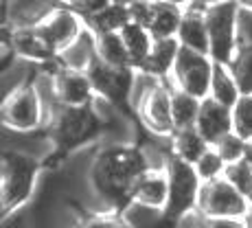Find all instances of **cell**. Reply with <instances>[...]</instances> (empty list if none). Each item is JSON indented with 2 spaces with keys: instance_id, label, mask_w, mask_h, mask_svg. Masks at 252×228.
<instances>
[{
  "instance_id": "cell-40",
  "label": "cell",
  "mask_w": 252,
  "mask_h": 228,
  "mask_svg": "<svg viewBox=\"0 0 252 228\" xmlns=\"http://www.w3.org/2000/svg\"><path fill=\"white\" fill-rule=\"evenodd\" d=\"M66 2H68L70 7H77V4H84V2H88V0H66Z\"/></svg>"
},
{
  "instance_id": "cell-38",
  "label": "cell",
  "mask_w": 252,
  "mask_h": 228,
  "mask_svg": "<svg viewBox=\"0 0 252 228\" xmlns=\"http://www.w3.org/2000/svg\"><path fill=\"white\" fill-rule=\"evenodd\" d=\"M112 2H119V4H127V7H132L134 2H138V0H112Z\"/></svg>"
},
{
  "instance_id": "cell-12",
  "label": "cell",
  "mask_w": 252,
  "mask_h": 228,
  "mask_svg": "<svg viewBox=\"0 0 252 228\" xmlns=\"http://www.w3.org/2000/svg\"><path fill=\"white\" fill-rule=\"evenodd\" d=\"M2 44L11 46L18 57L40 66L51 64V62L57 60V51L48 42L40 24L37 27H20V29L2 27Z\"/></svg>"
},
{
  "instance_id": "cell-4",
  "label": "cell",
  "mask_w": 252,
  "mask_h": 228,
  "mask_svg": "<svg viewBox=\"0 0 252 228\" xmlns=\"http://www.w3.org/2000/svg\"><path fill=\"white\" fill-rule=\"evenodd\" d=\"M239 11L237 0H224L204 7L208 24V55L220 64H230L239 46Z\"/></svg>"
},
{
  "instance_id": "cell-34",
  "label": "cell",
  "mask_w": 252,
  "mask_h": 228,
  "mask_svg": "<svg viewBox=\"0 0 252 228\" xmlns=\"http://www.w3.org/2000/svg\"><path fill=\"white\" fill-rule=\"evenodd\" d=\"M204 228H246V217L237 220V217H206Z\"/></svg>"
},
{
  "instance_id": "cell-17",
  "label": "cell",
  "mask_w": 252,
  "mask_h": 228,
  "mask_svg": "<svg viewBox=\"0 0 252 228\" xmlns=\"http://www.w3.org/2000/svg\"><path fill=\"white\" fill-rule=\"evenodd\" d=\"M169 200L167 169H145L132 191V202L154 208H164Z\"/></svg>"
},
{
  "instance_id": "cell-27",
  "label": "cell",
  "mask_w": 252,
  "mask_h": 228,
  "mask_svg": "<svg viewBox=\"0 0 252 228\" xmlns=\"http://www.w3.org/2000/svg\"><path fill=\"white\" fill-rule=\"evenodd\" d=\"M200 105H202V99H197V97L189 95V92H184V90L173 88L171 110H173V125H176V130L195 128L197 114H200Z\"/></svg>"
},
{
  "instance_id": "cell-1",
  "label": "cell",
  "mask_w": 252,
  "mask_h": 228,
  "mask_svg": "<svg viewBox=\"0 0 252 228\" xmlns=\"http://www.w3.org/2000/svg\"><path fill=\"white\" fill-rule=\"evenodd\" d=\"M147 163L138 143L99 140L88 167V184L103 211L123 213L132 204V191Z\"/></svg>"
},
{
  "instance_id": "cell-31",
  "label": "cell",
  "mask_w": 252,
  "mask_h": 228,
  "mask_svg": "<svg viewBox=\"0 0 252 228\" xmlns=\"http://www.w3.org/2000/svg\"><path fill=\"white\" fill-rule=\"evenodd\" d=\"M232 128L239 136L252 140V95H241L232 105Z\"/></svg>"
},
{
  "instance_id": "cell-32",
  "label": "cell",
  "mask_w": 252,
  "mask_h": 228,
  "mask_svg": "<svg viewBox=\"0 0 252 228\" xmlns=\"http://www.w3.org/2000/svg\"><path fill=\"white\" fill-rule=\"evenodd\" d=\"M213 147L220 152V156L226 160V164H230V163H239V160L246 158L248 140H246L244 136H239V134L232 130L230 134H226V136L221 138L217 145H213Z\"/></svg>"
},
{
  "instance_id": "cell-11",
  "label": "cell",
  "mask_w": 252,
  "mask_h": 228,
  "mask_svg": "<svg viewBox=\"0 0 252 228\" xmlns=\"http://www.w3.org/2000/svg\"><path fill=\"white\" fill-rule=\"evenodd\" d=\"M171 95L173 86L169 81H162L156 86L154 92L138 105L136 110V121L140 130L152 134H160V136H171L176 132L173 125V110H171Z\"/></svg>"
},
{
  "instance_id": "cell-42",
  "label": "cell",
  "mask_w": 252,
  "mask_h": 228,
  "mask_svg": "<svg viewBox=\"0 0 252 228\" xmlns=\"http://www.w3.org/2000/svg\"><path fill=\"white\" fill-rule=\"evenodd\" d=\"M250 213H252V204H250Z\"/></svg>"
},
{
  "instance_id": "cell-28",
  "label": "cell",
  "mask_w": 252,
  "mask_h": 228,
  "mask_svg": "<svg viewBox=\"0 0 252 228\" xmlns=\"http://www.w3.org/2000/svg\"><path fill=\"white\" fill-rule=\"evenodd\" d=\"M230 70L235 75L241 95H252V44H239L230 62Z\"/></svg>"
},
{
  "instance_id": "cell-22",
  "label": "cell",
  "mask_w": 252,
  "mask_h": 228,
  "mask_svg": "<svg viewBox=\"0 0 252 228\" xmlns=\"http://www.w3.org/2000/svg\"><path fill=\"white\" fill-rule=\"evenodd\" d=\"M171 140H173V154L191 164H195L197 160L213 147V145L197 132V128L176 130V132L171 134Z\"/></svg>"
},
{
  "instance_id": "cell-39",
  "label": "cell",
  "mask_w": 252,
  "mask_h": 228,
  "mask_svg": "<svg viewBox=\"0 0 252 228\" xmlns=\"http://www.w3.org/2000/svg\"><path fill=\"white\" fill-rule=\"evenodd\" d=\"M237 2H239L241 7H246V9H252V0H237Z\"/></svg>"
},
{
  "instance_id": "cell-18",
  "label": "cell",
  "mask_w": 252,
  "mask_h": 228,
  "mask_svg": "<svg viewBox=\"0 0 252 228\" xmlns=\"http://www.w3.org/2000/svg\"><path fill=\"white\" fill-rule=\"evenodd\" d=\"M99 60V51H96V33L86 24L84 31L70 42L64 51L57 55V62L66 68L75 70H88L94 62Z\"/></svg>"
},
{
  "instance_id": "cell-19",
  "label": "cell",
  "mask_w": 252,
  "mask_h": 228,
  "mask_svg": "<svg viewBox=\"0 0 252 228\" xmlns=\"http://www.w3.org/2000/svg\"><path fill=\"white\" fill-rule=\"evenodd\" d=\"M178 40L187 48L208 53V24H206V13L202 4L195 2L184 9L180 29H178Z\"/></svg>"
},
{
  "instance_id": "cell-24",
  "label": "cell",
  "mask_w": 252,
  "mask_h": 228,
  "mask_svg": "<svg viewBox=\"0 0 252 228\" xmlns=\"http://www.w3.org/2000/svg\"><path fill=\"white\" fill-rule=\"evenodd\" d=\"M215 101H220V103L232 105L239 101L241 97V88L239 84H237L235 75H232L230 66L228 64H220V62H215V70H213V81H211V95Z\"/></svg>"
},
{
  "instance_id": "cell-26",
  "label": "cell",
  "mask_w": 252,
  "mask_h": 228,
  "mask_svg": "<svg viewBox=\"0 0 252 228\" xmlns=\"http://www.w3.org/2000/svg\"><path fill=\"white\" fill-rule=\"evenodd\" d=\"M123 217L132 228H173L176 222H171L164 213V208H154L132 202L123 211Z\"/></svg>"
},
{
  "instance_id": "cell-8",
  "label": "cell",
  "mask_w": 252,
  "mask_h": 228,
  "mask_svg": "<svg viewBox=\"0 0 252 228\" xmlns=\"http://www.w3.org/2000/svg\"><path fill=\"white\" fill-rule=\"evenodd\" d=\"M252 202L241 195L226 178H217L211 182H202L197 211L204 217H237L244 220L250 215Z\"/></svg>"
},
{
  "instance_id": "cell-23",
  "label": "cell",
  "mask_w": 252,
  "mask_h": 228,
  "mask_svg": "<svg viewBox=\"0 0 252 228\" xmlns=\"http://www.w3.org/2000/svg\"><path fill=\"white\" fill-rule=\"evenodd\" d=\"M127 22H132V7L112 2V0H110L101 11H96L94 16H90L88 20H86V24H88L94 33H116Z\"/></svg>"
},
{
  "instance_id": "cell-33",
  "label": "cell",
  "mask_w": 252,
  "mask_h": 228,
  "mask_svg": "<svg viewBox=\"0 0 252 228\" xmlns=\"http://www.w3.org/2000/svg\"><path fill=\"white\" fill-rule=\"evenodd\" d=\"M75 228H132L123 213L116 211H99V213H88V217L77 222Z\"/></svg>"
},
{
  "instance_id": "cell-30",
  "label": "cell",
  "mask_w": 252,
  "mask_h": 228,
  "mask_svg": "<svg viewBox=\"0 0 252 228\" xmlns=\"http://www.w3.org/2000/svg\"><path fill=\"white\" fill-rule=\"evenodd\" d=\"M193 167H195L202 182H211V180H217V178H224L228 164H226V160L220 156V152L215 147H211Z\"/></svg>"
},
{
  "instance_id": "cell-43",
  "label": "cell",
  "mask_w": 252,
  "mask_h": 228,
  "mask_svg": "<svg viewBox=\"0 0 252 228\" xmlns=\"http://www.w3.org/2000/svg\"><path fill=\"white\" fill-rule=\"evenodd\" d=\"M2 2H9V0H2Z\"/></svg>"
},
{
  "instance_id": "cell-14",
  "label": "cell",
  "mask_w": 252,
  "mask_h": 228,
  "mask_svg": "<svg viewBox=\"0 0 252 228\" xmlns=\"http://www.w3.org/2000/svg\"><path fill=\"white\" fill-rule=\"evenodd\" d=\"M64 4L68 2L66 0H9L2 2V27H37Z\"/></svg>"
},
{
  "instance_id": "cell-15",
  "label": "cell",
  "mask_w": 252,
  "mask_h": 228,
  "mask_svg": "<svg viewBox=\"0 0 252 228\" xmlns=\"http://www.w3.org/2000/svg\"><path fill=\"white\" fill-rule=\"evenodd\" d=\"M86 22L70 4H64L57 11H53L44 22L40 24V29L44 31V35L48 37V42L53 44V48L60 55L70 42H75V37L84 31Z\"/></svg>"
},
{
  "instance_id": "cell-25",
  "label": "cell",
  "mask_w": 252,
  "mask_h": 228,
  "mask_svg": "<svg viewBox=\"0 0 252 228\" xmlns=\"http://www.w3.org/2000/svg\"><path fill=\"white\" fill-rule=\"evenodd\" d=\"M96 51H99V60L105 62L116 68H129L132 60H129L127 46H125L121 31L116 33H96Z\"/></svg>"
},
{
  "instance_id": "cell-29",
  "label": "cell",
  "mask_w": 252,
  "mask_h": 228,
  "mask_svg": "<svg viewBox=\"0 0 252 228\" xmlns=\"http://www.w3.org/2000/svg\"><path fill=\"white\" fill-rule=\"evenodd\" d=\"M224 178L228 180L241 195H246L252 202V164L248 160H239V163H230L226 167Z\"/></svg>"
},
{
  "instance_id": "cell-21",
  "label": "cell",
  "mask_w": 252,
  "mask_h": 228,
  "mask_svg": "<svg viewBox=\"0 0 252 228\" xmlns=\"http://www.w3.org/2000/svg\"><path fill=\"white\" fill-rule=\"evenodd\" d=\"M121 37H123L125 46H127V53H129V60H132L134 68H140L147 60L149 51L154 46V35L149 33V29L145 24H140L136 20L127 22L123 29H121Z\"/></svg>"
},
{
  "instance_id": "cell-16",
  "label": "cell",
  "mask_w": 252,
  "mask_h": 228,
  "mask_svg": "<svg viewBox=\"0 0 252 228\" xmlns=\"http://www.w3.org/2000/svg\"><path fill=\"white\" fill-rule=\"evenodd\" d=\"M195 128L211 145H217L226 134L235 130L232 128V108L215 101L213 97H206V99H202Z\"/></svg>"
},
{
  "instance_id": "cell-2",
  "label": "cell",
  "mask_w": 252,
  "mask_h": 228,
  "mask_svg": "<svg viewBox=\"0 0 252 228\" xmlns=\"http://www.w3.org/2000/svg\"><path fill=\"white\" fill-rule=\"evenodd\" d=\"M44 130L53 143V154L46 160H57V163H64L81 149L96 145L103 136V125L92 103L79 108L60 105L46 119Z\"/></svg>"
},
{
  "instance_id": "cell-3",
  "label": "cell",
  "mask_w": 252,
  "mask_h": 228,
  "mask_svg": "<svg viewBox=\"0 0 252 228\" xmlns=\"http://www.w3.org/2000/svg\"><path fill=\"white\" fill-rule=\"evenodd\" d=\"M44 163L18 149H2L0 156V208L2 220L20 213L33 200Z\"/></svg>"
},
{
  "instance_id": "cell-6",
  "label": "cell",
  "mask_w": 252,
  "mask_h": 228,
  "mask_svg": "<svg viewBox=\"0 0 252 228\" xmlns=\"http://www.w3.org/2000/svg\"><path fill=\"white\" fill-rule=\"evenodd\" d=\"M213 70H215V60L208 53L180 46L176 66H173L171 77H169V84L173 88L197 97V99H206L211 95Z\"/></svg>"
},
{
  "instance_id": "cell-5",
  "label": "cell",
  "mask_w": 252,
  "mask_h": 228,
  "mask_svg": "<svg viewBox=\"0 0 252 228\" xmlns=\"http://www.w3.org/2000/svg\"><path fill=\"white\" fill-rule=\"evenodd\" d=\"M169 178V200L164 206V213L171 222H178L187 217L189 213L197 211V197H200L202 180L197 176L195 167L187 160L173 156L167 164Z\"/></svg>"
},
{
  "instance_id": "cell-10",
  "label": "cell",
  "mask_w": 252,
  "mask_h": 228,
  "mask_svg": "<svg viewBox=\"0 0 252 228\" xmlns=\"http://www.w3.org/2000/svg\"><path fill=\"white\" fill-rule=\"evenodd\" d=\"M182 16V7L164 2V0H138V2L132 4V20L145 24L149 29V33L154 35V40L178 37Z\"/></svg>"
},
{
  "instance_id": "cell-35",
  "label": "cell",
  "mask_w": 252,
  "mask_h": 228,
  "mask_svg": "<svg viewBox=\"0 0 252 228\" xmlns=\"http://www.w3.org/2000/svg\"><path fill=\"white\" fill-rule=\"evenodd\" d=\"M164 2H171V4H178V7L187 9V7H191V4H195L197 0H164Z\"/></svg>"
},
{
  "instance_id": "cell-7",
  "label": "cell",
  "mask_w": 252,
  "mask_h": 228,
  "mask_svg": "<svg viewBox=\"0 0 252 228\" xmlns=\"http://www.w3.org/2000/svg\"><path fill=\"white\" fill-rule=\"evenodd\" d=\"M0 121H2V128L13 130V132H35L44 128V105L35 86H22L11 95L2 97Z\"/></svg>"
},
{
  "instance_id": "cell-41",
  "label": "cell",
  "mask_w": 252,
  "mask_h": 228,
  "mask_svg": "<svg viewBox=\"0 0 252 228\" xmlns=\"http://www.w3.org/2000/svg\"><path fill=\"white\" fill-rule=\"evenodd\" d=\"M246 228H252V213L246 217Z\"/></svg>"
},
{
  "instance_id": "cell-13",
  "label": "cell",
  "mask_w": 252,
  "mask_h": 228,
  "mask_svg": "<svg viewBox=\"0 0 252 228\" xmlns=\"http://www.w3.org/2000/svg\"><path fill=\"white\" fill-rule=\"evenodd\" d=\"M53 75H55V90L62 105H90L94 101L96 92L90 81V75L86 70L66 68L60 62H53Z\"/></svg>"
},
{
  "instance_id": "cell-20",
  "label": "cell",
  "mask_w": 252,
  "mask_h": 228,
  "mask_svg": "<svg viewBox=\"0 0 252 228\" xmlns=\"http://www.w3.org/2000/svg\"><path fill=\"white\" fill-rule=\"evenodd\" d=\"M180 40L178 37H162V40H156L149 51L145 64L140 66V70H147L152 75L160 77V79H167L171 77V70L176 66L178 53H180Z\"/></svg>"
},
{
  "instance_id": "cell-37",
  "label": "cell",
  "mask_w": 252,
  "mask_h": 228,
  "mask_svg": "<svg viewBox=\"0 0 252 228\" xmlns=\"http://www.w3.org/2000/svg\"><path fill=\"white\" fill-rule=\"evenodd\" d=\"M217 2H224V0H197V4H202V7H208V4H217Z\"/></svg>"
},
{
  "instance_id": "cell-36",
  "label": "cell",
  "mask_w": 252,
  "mask_h": 228,
  "mask_svg": "<svg viewBox=\"0 0 252 228\" xmlns=\"http://www.w3.org/2000/svg\"><path fill=\"white\" fill-rule=\"evenodd\" d=\"M246 160L252 164V140H248V147H246Z\"/></svg>"
},
{
  "instance_id": "cell-9",
  "label": "cell",
  "mask_w": 252,
  "mask_h": 228,
  "mask_svg": "<svg viewBox=\"0 0 252 228\" xmlns=\"http://www.w3.org/2000/svg\"><path fill=\"white\" fill-rule=\"evenodd\" d=\"M86 72L90 75V81L94 86L96 97H105V99H110L119 108L132 112L129 110V90H132L134 77H136V68L134 66H129V68H116V66H110L105 62L96 60Z\"/></svg>"
}]
</instances>
